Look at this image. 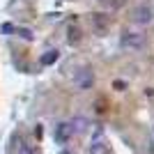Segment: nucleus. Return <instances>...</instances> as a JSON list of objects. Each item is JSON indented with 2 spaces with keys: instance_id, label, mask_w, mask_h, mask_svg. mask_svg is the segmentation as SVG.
<instances>
[{
  "instance_id": "nucleus-1",
  "label": "nucleus",
  "mask_w": 154,
  "mask_h": 154,
  "mask_svg": "<svg viewBox=\"0 0 154 154\" xmlns=\"http://www.w3.org/2000/svg\"><path fill=\"white\" fill-rule=\"evenodd\" d=\"M134 21L138 23V26H147V23H152V21H154V9L149 5H138L134 9Z\"/></svg>"
},
{
  "instance_id": "nucleus-4",
  "label": "nucleus",
  "mask_w": 154,
  "mask_h": 154,
  "mask_svg": "<svg viewBox=\"0 0 154 154\" xmlns=\"http://www.w3.org/2000/svg\"><path fill=\"white\" fill-rule=\"evenodd\" d=\"M90 154H110V147L106 145V140H103L101 136L99 138H94L92 140V145H90V149H88Z\"/></svg>"
},
{
  "instance_id": "nucleus-3",
  "label": "nucleus",
  "mask_w": 154,
  "mask_h": 154,
  "mask_svg": "<svg viewBox=\"0 0 154 154\" xmlns=\"http://www.w3.org/2000/svg\"><path fill=\"white\" fill-rule=\"evenodd\" d=\"M120 44L124 46V48H140L143 44H145V37H143L140 32H124L122 39H120Z\"/></svg>"
},
{
  "instance_id": "nucleus-7",
  "label": "nucleus",
  "mask_w": 154,
  "mask_h": 154,
  "mask_svg": "<svg viewBox=\"0 0 154 154\" xmlns=\"http://www.w3.org/2000/svg\"><path fill=\"white\" fill-rule=\"evenodd\" d=\"M16 154H35V149H32L30 145H26V143H21V145H19V152H16Z\"/></svg>"
},
{
  "instance_id": "nucleus-8",
  "label": "nucleus",
  "mask_w": 154,
  "mask_h": 154,
  "mask_svg": "<svg viewBox=\"0 0 154 154\" xmlns=\"http://www.w3.org/2000/svg\"><path fill=\"white\" fill-rule=\"evenodd\" d=\"M81 39V35H78L76 28H69V44H74V42H78Z\"/></svg>"
},
{
  "instance_id": "nucleus-6",
  "label": "nucleus",
  "mask_w": 154,
  "mask_h": 154,
  "mask_svg": "<svg viewBox=\"0 0 154 154\" xmlns=\"http://www.w3.org/2000/svg\"><path fill=\"white\" fill-rule=\"evenodd\" d=\"M58 60V51H46V55H42V64H53Z\"/></svg>"
},
{
  "instance_id": "nucleus-5",
  "label": "nucleus",
  "mask_w": 154,
  "mask_h": 154,
  "mask_svg": "<svg viewBox=\"0 0 154 154\" xmlns=\"http://www.w3.org/2000/svg\"><path fill=\"white\" fill-rule=\"evenodd\" d=\"M92 81H94V78H92V71L85 67V69H81V74H78L76 85L81 88V90H85V88H90V85H92Z\"/></svg>"
},
{
  "instance_id": "nucleus-2",
  "label": "nucleus",
  "mask_w": 154,
  "mask_h": 154,
  "mask_svg": "<svg viewBox=\"0 0 154 154\" xmlns=\"http://www.w3.org/2000/svg\"><path fill=\"white\" fill-rule=\"evenodd\" d=\"M53 136H55L58 143H69L74 138V129H71L69 122H58L55 129H53Z\"/></svg>"
}]
</instances>
